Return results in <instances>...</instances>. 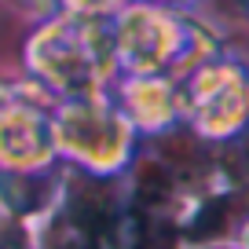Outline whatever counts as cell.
<instances>
[{"instance_id":"6da1fadb","label":"cell","mask_w":249,"mask_h":249,"mask_svg":"<svg viewBox=\"0 0 249 249\" xmlns=\"http://www.w3.org/2000/svg\"><path fill=\"white\" fill-rule=\"evenodd\" d=\"M55 249H92V238L85 234V224L77 227V234H70V238H62Z\"/></svg>"},{"instance_id":"7a4b0ae2","label":"cell","mask_w":249,"mask_h":249,"mask_svg":"<svg viewBox=\"0 0 249 249\" xmlns=\"http://www.w3.org/2000/svg\"><path fill=\"white\" fill-rule=\"evenodd\" d=\"M0 249H22V246H18L15 238H0Z\"/></svg>"}]
</instances>
